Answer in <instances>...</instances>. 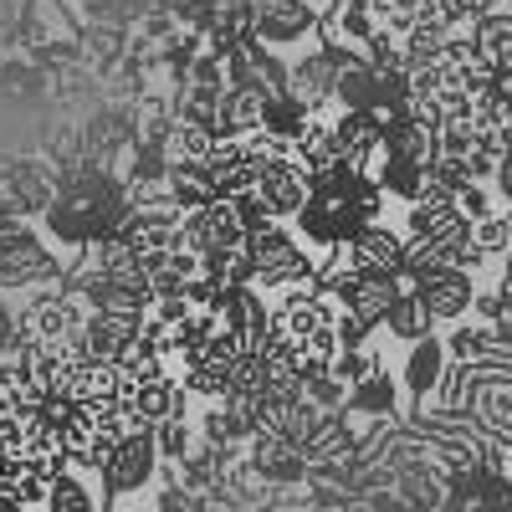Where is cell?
<instances>
[{
	"instance_id": "obj_1",
	"label": "cell",
	"mask_w": 512,
	"mask_h": 512,
	"mask_svg": "<svg viewBox=\"0 0 512 512\" xmlns=\"http://www.w3.org/2000/svg\"><path fill=\"white\" fill-rule=\"evenodd\" d=\"M384 190L374 175H364L359 164H338L323 180H313V195L303 205V216L292 221L297 241H303L318 262H328L333 251H344L364 226L384 221Z\"/></svg>"
},
{
	"instance_id": "obj_2",
	"label": "cell",
	"mask_w": 512,
	"mask_h": 512,
	"mask_svg": "<svg viewBox=\"0 0 512 512\" xmlns=\"http://www.w3.org/2000/svg\"><path fill=\"white\" fill-rule=\"evenodd\" d=\"M128 216H134V200H128V185L118 169H77V175L62 180L52 210L41 216V236H47L57 251L77 256V251H88L93 241L113 236Z\"/></svg>"
},
{
	"instance_id": "obj_3",
	"label": "cell",
	"mask_w": 512,
	"mask_h": 512,
	"mask_svg": "<svg viewBox=\"0 0 512 512\" xmlns=\"http://www.w3.org/2000/svg\"><path fill=\"white\" fill-rule=\"evenodd\" d=\"M272 323L287 344L303 354V369L313 364H333L344 354V338H338V303L323 292V287H297V292H282L272 303Z\"/></svg>"
},
{
	"instance_id": "obj_4",
	"label": "cell",
	"mask_w": 512,
	"mask_h": 512,
	"mask_svg": "<svg viewBox=\"0 0 512 512\" xmlns=\"http://www.w3.org/2000/svg\"><path fill=\"white\" fill-rule=\"evenodd\" d=\"M246 251H251V267H256V282L251 287H262L272 303L282 292H297V287H318V256L297 241V231L287 221H272L262 231H251L246 236Z\"/></svg>"
},
{
	"instance_id": "obj_5",
	"label": "cell",
	"mask_w": 512,
	"mask_h": 512,
	"mask_svg": "<svg viewBox=\"0 0 512 512\" xmlns=\"http://www.w3.org/2000/svg\"><path fill=\"white\" fill-rule=\"evenodd\" d=\"M318 31H323V11L313 0H251V36L282 52L287 62L318 47Z\"/></svg>"
},
{
	"instance_id": "obj_6",
	"label": "cell",
	"mask_w": 512,
	"mask_h": 512,
	"mask_svg": "<svg viewBox=\"0 0 512 512\" xmlns=\"http://www.w3.org/2000/svg\"><path fill=\"white\" fill-rule=\"evenodd\" d=\"M159 466H164V456H159V441H154V425H144V431H128L123 446L113 451V461L103 466V477H98L108 507H118L123 497L144 492V487L159 477Z\"/></svg>"
},
{
	"instance_id": "obj_7",
	"label": "cell",
	"mask_w": 512,
	"mask_h": 512,
	"mask_svg": "<svg viewBox=\"0 0 512 512\" xmlns=\"http://www.w3.org/2000/svg\"><path fill=\"white\" fill-rule=\"evenodd\" d=\"M477 277L472 272H461V267H436V272H425V277H415V297L425 303V313L436 318V328L446 323V328H456V323H466V313L477 308Z\"/></svg>"
},
{
	"instance_id": "obj_8",
	"label": "cell",
	"mask_w": 512,
	"mask_h": 512,
	"mask_svg": "<svg viewBox=\"0 0 512 512\" xmlns=\"http://www.w3.org/2000/svg\"><path fill=\"white\" fill-rule=\"evenodd\" d=\"M21 323L31 328L36 344H62V338L88 328V303L62 287H47V292H31L26 308H21Z\"/></svg>"
},
{
	"instance_id": "obj_9",
	"label": "cell",
	"mask_w": 512,
	"mask_h": 512,
	"mask_svg": "<svg viewBox=\"0 0 512 512\" xmlns=\"http://www.w3.org/2000/svg\"><path fill=\"white\" fill-rule=\"evenodd\" d=\"M405 292H410V282L400 272H349L344 287L333 292V303L364 323H374V328H384V318H390V308Z\"/></svg>"
},
{
	"instance_id": "obj_10",
	"label": "cell",
	"mask_w": 512,
	"mask_h": 512,
	"mask_svg": "<svg viewBox=\"0 0 512 512\" xmlns=\"http://www.w3.org/2000/svg\"><path fill=\"white\" fill-rule=\"evenodd\" d=\"M88 313H128V318H149L154 313V287L144 272H98L82 287Z\"/></svg>"
},
{
	"instance_id": "obj_11",
	"label": "cell",
	"mask_w": 512,
	"mask_h": 512,
	"mask_svg": "<svg viewBox=\"0 0 512 512\" xmlns=\"http://www.w3.org/2000/svg\"><path fill=\"white\" fill-rule=\"evenodd\" d=\"M180 241H185V251L200 256V262L231 251V246H246V226L236 216V200H210L205 210H190L185 226H180Z\"/></svg>"
},
{
	"instance_id": "obj_12",
	"label": "cell",
	"mask_w": 512,
	"mask_h": 512,
	"mask_svg": "<svg viewBox=\"0 0 512 512\" xmlns=\"http://www.w3.org/2000/svg\"><path fill=\"white\" fill-rule=\"evenodd\" d=\"M333 93H338V52L333 47H308L287 62V98L308 103L313 113L333 108Z\"/></svg>"
},
{
	"instance_id": "obj_13",
	"label": "cell",
	"mask_w": 512,
	"mask_h": 512,
	"mask_svg": "<svg viewBox=\"0 0 512 512\" xmlns=\"http://www.w3.org/2000/svg\"><path fill=\"white\" fill-rule=\"evenodd\" d=\"M256 200H262L277 221H297L303 216V205H308V195H313V175L297 159H282V164H262V175H256V190H251Z\"/></svg>"
},
{
	"instance_id": "obj_14",
	"label": "cell",
	"mask_w": 512,
	"mask_h": 512,
	"mask_svg": "<svg viewBox=\"0 0 512 512\" xmlns=\"http://www.w3.org/2000/svg\"><path fill=\"white\" fill-rule=\"evenodd\" d=\"M451 374V349H446V338L441 333H431V338H420V344H410L405 349V359H400V390L415 400V410L425 405V400H436V390H441V379Z\"/></svg>"
},
{
	"instance_id": "obj_15",
	"label": "cell",
	"mask_w": 512,
	"mask_h": 512,
	"mask_svg": "<svg viewBox=\"0 0 512 512\" xmlns=\"http://www.w3.org/2000/svg\"><path fill=\"white\" fill-rule=\"evenodd\" d=\"M338 52V93H333V108L338 113H374L379 98H384V72L354 52V47H333Z\"/></svg>"
},
{
	"instance_id": "obj_16",
	"label": "cell",
	"mask_w": 512,
	"mask_h": 512,
	"mask_svg": "<svg viewBox=\"0 0 512 512\" xmlns=\"http://www.w3.org/2000/svg\"><path fill=\"white\" fill-rule=\"evenodd\" d=\"M405 246H410V236L395 221H374L344 246V256L354 272H400L405 277Z\"/></svg>"
},
{
	"instance_id": "obj_17",
	"label": "cell",
	"mask_w": 512,
	"mask_h": 512,
	"mask_svg": "<svg viewBox=\"0 0 512 512\" xmlns=\"http://www.w3.org/2000/svg\"><path fill=\"white\" fill-rule=\"evenodd\" d=\"M0 190L11 195V205H16L21 221H36V226H41V216L52 210V200H57V190H62V175H52L47 164L26 159V164H16V169H6V175H0Z\"/></svg>"
},
{
	"instance_id": "obj_18",
	"label": "cell",
	"mask_w": 512,
	"mask_h": 512,
	"mask_svg": "<svg viewBox=\"0 0 512 512\" xmlns=\"http://www.w3.org/2000/svg\"><path fill=\"white\" fill-rule=\"evenodd\" d=\"M272 98L267 88L256 82H231L226 98H221V118H216V139H251L267 128V113H272Z\"/></svg>"
},
{
	"instance_id": "obj_19",
	"label": "cell",
	"mask_w": 512,
	"mask_h": 512,
	"mask_svg": "<svg viewBox=\"0 0 512 512\" xmlns=\"http://www.w3.org/2000/svg\"><path fill=\"white\" fill-rule=\"evenodd\" d=\"M246 456H251V466L262 472L267 482H277V487H292V482H303L308 477V456H303V446H297L292 436H282V431H256L251 441H246Z\"/></svg>"
},
{
	"instance_id": "obj_20",
	"label": "cell",
	"mask_w": 512,
	"mask_h": 512,
	"mask_svg": "<svg viewBox=\"0 0 512 512\" xmlns=\"http://www.w3.org/2000/svg\"><path fill=\"white\" fill-rule=\"evenodd\" d=\"M123 369L108 364V359H88V364H72L67 369V384H62V395L72 405H98V410H118L123 400Z\"/></svg>"
},
{
	"instance_id": "obj_21",
	"label": "cell",
	"mask_w": 512,
	"mask_h": 512,
	"mask_svg": "<svg viewBox=\"0 0 512 512\" xmlns=\"http://www.w3.org/2000/svg\"><path fill=\"white\" fill-rule=\"evenodd\" d=\"M210 180H216V195L221 200H236V195H251L256 190V175H262V164H256L246 154L241 139H216V149H210Z\"/></svg>"
},
{
	"instance_id": "obj_22",
	"label": "cell",
	"mask_w": 512,
	"mask_h": 512,
	"mask_svg": "<svg viewBox=\"0 0 512 512\" xmlns=\"http://www.w3.org/2000/svg\"><path fill=\"white\" fill-rule=\"evenodd\" d=\"M333 134H338L344 159L359 164V169H369L384 154V123H379V113H333Z\"/></svg>"
},
{
	"instance_id": "obj_23",
	"label": "cell",
	"mask_w": 512,
	"mask_h": 512,
	"mask_svg": "<svg viewBox=\"0 0 512 512\" xmlns=\"http://www.w3.org/2000/svg\"><path fill=\"white\" fill-rule=\"evenodd\" d=\"M292 159L303 164V169H308L313 180H323L328 169H338V164H349V159H344V149H338L333 118H323V113H318V118H313V123L303 128V134L292 139Z\"/></svg>"
},
{
	"instance_id": "obj_24",
	"label": "cell",
	"mask_w": 512,
	"mask_h": 512,
	"mask_svg": "<svg viewBox=\"0 0 512 512\" xmlns=\"http://www.w3.org/2000/svg\"><path fill=\"white\" fill-rule=\"evenodd\" d=\"M139 333H144V318H128V313H88V349H93V359L118 364L128 349H134Z\"/></svg>"
},
{
	"instance_id": "obj_25",
	"label": "cell",
	"mask_w": 512,
	"mask_h": 512,
	"mask_svg": "<svg viewBox=\"0 0 512 512\" xmlns=\"http://www.w3.org/2000/svg\"><path fill=\"white\" fill-rule=\"evenodd\" d=\"M41 512H108V497L98 492V477H93V472H77V466H67V472L52 482L47 507H41Z\"/></svg>"
},
{
	"instance_id": "obj_26",
	"label": "cell",
	"mask_w": 512,
	"mask_h": 512,
	"mask_svg": "<svg viewBox=\"0 0 512 512\" xmlns=\"http://www.w3.org/2000/svg\"><path fill=\"white\" fill-rule=\"evenodd\" d=\"M349 415L354 420H395L400 415V379L384 369V374L354 384L349 390Z\"/></svg>"
},
{
	"instance_id": "obj_27",
	"label": "cell",
	"mask_w": 512,
	"mask_h": 512,
	"mask_svg": "<svg viewBox=\"0 0 512 512\" xmlns=\"http://www.w3.org/2000/svg\"><path fill=\"white\" fill-rule=\"evenodd\" d=\"M169 200L190 216V210H205L221 195H216V180H210L205 164H169Z\"/></svg>"
},
{
	"instance_id": "obj_28",
	"label": "cell",
	"mask_w": 512,
	"mask_h": 512,
	"mask_svg": "<svg viewBox=\"0 0 512 512\" xmlns=\"http://www.w3.org/2000/svg\"><path fill=\"white\" fill-rule=\"evenodd\" d=\"M379 333H390L395 338V344H420V338H431L436 333V318L431 313H425V303H420V297H415V287L400 297V303L390 308V318H384V328Z\"/></svg>"
},
{
	"instance_id": "obj_29",
	"label": "cell",
	"mask_w": 512,
	"mask_h": 512,
	"mask_svg": "<svg viewBox=\"0 0 512 512\" xmlns=\"http://www.w3.org/2000/svg\"><path fill=\"white\" fill-rule=\"evenodd\" d=\"M303 400L313 410H349V384L333 374V364H313L303 369Z\"/></svg>"
},
{
	"instance_id": "obj_30",
	"label": "cell",
	"mask_w": 512,
	"mask_h": 512,
	"mask_svg": "<svg viewBox=\"0 0 512 512\" xmlns=\"http://www.w3.org/2000/svg\"><path fill=\"white\" fill-rule=\"evenodd\" d=\"M169 164H210V149H216V128L200 123H175V134L164 139Z\"/></svg>"
},
{
	"instance_id": "obj_31",
	"label": "cell",
	"mask_w": 512,
	"mask_h": 512,
	"mask_svg": "<svg viewBox=\"0 0 512 512\" xmlns=\"http://www.w3.org/2000/svg\"><path fill=\"white\" fill-rule=\"evenodd\" d=\"M221 98L226 93H216V88H195V82H185V88L175 93V118L180 123H200V128H216Z\"/></svg>"
},
{
	"instance_id": "obj_32",
	"label": "cell",
	"mask_w": 512,
	"mask_h": 512,
	"mask_svg": "<svg viewBox=\"0 0 512 512\" xmlns=\"http://www.w3.org/2000/svg\"><path fill=\"white\" fill-rule=\"evenodd\" d=\"M154 441H159L164 466H180L200 446V425L195 420H164V425H154Z\"/></svg>"
},
{
	"instance_id": "obj_33",
	"label": "cell",
	"mask_w": 512,
	"mask_h": 512,
	"mask_svg": "<svg viewBox=\"0 0 512 512\" xmlns=\"http://www.w3.org/2000/svg\"><path fill=\"white\" fill-rule=\"evenodd\" d=\"M205 272L216 277L221 287H251L256 282V267H251V251L246 246H231L221 256H205Z\"/></svg>"
},
{
	"instance_id": "obj_34",
	"label": "cell",
	"mask_w": 512,
	"mask_h": 512,
	"mask_svg": "<svg viewBox=\"0 0 512 512\" xmlns=\"http://www.w3.org/2000/svg\"><path fill=\"white\" fill-rule=\"evenodd\" d=\"M472 241L482 246L487 262H507V251H512V216H507V210H492L487 221L472 226Z\"/></svg>"
},
{
	"instance_id": "obj_35",
	"label": "cell",
	"mask_w": 512,
	"mask_h": 512,
	"mask_svg": "<svg viewBox=\"0 0 512 512\" xmlns=\"http://www.w3.org/2000/svg\"><path fill=\"white\" fill-rule=\"evenodd\" d=\"M384 369H390V364H384V354L374 344L369 349H344V354L333 359V374L344 379L349 390H354V384H364V379H374V374H384Z\"/></svg>"
},
{
	"instance_id": "obj_36",
	"label": "cell",
	"mask_w": 512,
	"mask_h": 512,
	"mask_svg": "<svg viewBox=\"0 0 512 512\" xmlns=\"http://www.w3.org/2000/svg\"><path fill=\"white\" fill-rule=\"evenodd\" d=\"M313 118H318V113H313L308 103H297V98H287V93H282V98H272V113H267V128H272V134H282V139L292 144V139H297V134H303V128H308Z\"/></svg>"
},
{
	"instance_id": "obj_37",
	"label": "cell",
	"mask_w": 512,
	"mask_h": 512,
	"mask_svg": "<svg viewBox=\"0 0 512 512\" xmlns=\"http://www.w3.org/2000/svg\"><path fill=\"white\" fill-rule=\"evenodd\" d=\"M154 512H216V507H210L205 492H190L185 482L169 477V482L159 487V507H154Z\"/></svg>"
},
{
	"instance_id": "obj_38",
	"label": "cell",
	"mask_w": 512,
	"mask_h": 512,
	"mask_svg": "<svg viewBox=\"0 0 512 512\" xmlns=\"http://www.w3.org/2000/svg\"><path fill=\"white\" fill-rule=\"evenodd\" d=\"M456 210H461V216L466 221H487L492 216V210H502L497 200H492V185H482V180H472V185H466V190H456Z\"/></svg>"
},
{
	"instance_id": "obj_39",
	"label": "cell",
	"mask_w": 512,
	"mask_h": 512,
	"mask_svg": "<svg viewBox=\"0 0 512 512\" xmlns=\"http://www.w3.org/2000/svg\"><path fill=\"white\" fill-rule=\"evenodd\" d=\"M246 144V154L256 159V164H282V159H292V144L282 139V134H272V128H262V134H251V139H241Z\"/></svg>"
},
{
	"instance_id": "obj_40",
	"label": "cell",
	"mask_w": 512,
	"mask_h": 512,
	"mask_svg": "<svg viewBox=\"0 0 512 512\" xmlns=\"http://www.w3.org/2000/svg\"><path fill=\"white\" fill-rule=\"evenodd\" d=\"M236 216H241V226H246V236L251 231H262V226H272L277 216H272V210L262 205V200H256V195H236Z\"/></svg>"
},
{
	"instance_id": "obj_41",
	"label": "cell",
	"mask_w": 512,
	"mask_h": 512,
	"mask_svg": "<svg viewBox=\"0 0 512 512\" xmlns=\"http://www.w3.org/2000/svg\"><path fill=\"white\" fill-rule=\"evenodd\" d=\"M492 195H497V205H502V210H512V149L502 154L497 175H492Z\"/></svg>"
},
{
	"instance_id": "obj_42",
	"label": "cell",
	"mask_w": 512,
	"mask_h": 512,
	"mask_svg": "<svg viewBox=\"0 0 512 512\" xmlns=\"http://www.w3.org/2000/svg\"><path fill=\"white\" fill-rule=\"evenodd\" d=\"M384 6H390V16L400 26H410V21H420L425 11H431V0H384Z\"/></svg>"
},
{
	"instance_id": "obj_43",
	"label": "cell",
	"mask_w": 512,
	"mask_h": 512,
	"mask_svg": "<svg viewBox=\"0 0 512 512\" xmlns=\"http://www.w3.org/2000/svg\"><path fill=\"white\" fill-rule=\"evenodd\" d=\"M16 512H41V507H16Z\"/></svg>"
}]
</instances>
